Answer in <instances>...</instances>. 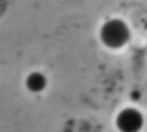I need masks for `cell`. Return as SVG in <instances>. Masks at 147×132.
Segmentation results:
<instances>
[{"label": "cell", "instance_id": "7a4b0ae2", "mask_svg": "<svg viewBox=\"0 0 147 132\" xmlns=\"http://www.w3.org/2000/svg\"><path fill=\"white\" fill-rule=\"evenodd\" d=\"M116 127L122 132H138L144 125V116L137 108L122 109L116 116Z\"/></svg>", "mask_w": 147, "mask_h": 132}, {"label": "cell", "instance_id": "3957f363", "mask_svg": "<svg viewBox=\"0 0 147 132\" xmlns=\"http://www.w3.org/2000/svg\"><path fill=\"white\" fill-rule=\"evenodd\" d=\"M25 87L31 93H41L47 86V78L40 71H32L25 77Z\"/></svg>", "mask_w": 147, "mask_h": 132}, {"label": "cell", "instance_id": "6da1fadb", "mask_svg": "<svg viewBox=\"0 0 147 132\" xmlns=\"http://www.w3.org/2000/svg\"><path fill=\"white\" fill-rule=\"evenodd\" d=\"M101 42L110 48L118 49L124 47L130 40V28L121 18H109L100 28Z\"/></svg>", "mask_w": 147, "mask_h": 132}]
</instances>
